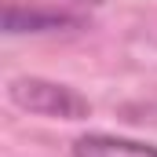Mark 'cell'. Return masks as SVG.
Wrapping results in <instances>:
<instances>
[{
  "label": "cell",
  "instance_id": "2",
  "mask_svg": "<svg viewBox=\"0 0 157 157\" xmlns=\"http://www.w3.org/2000/svg\"><path fill=\"white\" fill-rule=\"evenodd\" d=\"M73 157H157V146L121 135H84L73 146Z\"/></svg>",
  "mask_w": 157,
  "mask_h": 157
},
{
  "label": "cell",
  "instance_id": "1",
  "mask_svg": "<svg viewBox=\"0 0 157 157\" xmlns=\"http://www.w3.org/2000/svg\"><path fill=\"white\" fill-rule=\"evenodd\" d=\"M11 99L29 110V113H44V117H66V121H77L88 113V102L73 95L70 88L62 84H51V80H40V77H18L11 80Z\"/></svg>",
  "mask_w": 157,
  "mask_h": 157
}]
</instances>
